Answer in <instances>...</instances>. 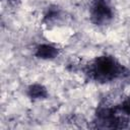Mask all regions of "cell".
Returning a JSON list of instances; mask_svg holds the SVG:
<instances>
[{
    "instance_id": "7a4b0ae2",
    "label": "cell",
    "mask_w": 130,
    "mask_h": 130,
    "mask_svg": "<svg viewBox=\"0 0 130 130\" xmlns=\"http://www.w3.org/2000/svg\"><path fill=\"white\" fill-rule=\"evenodd\" d=\"M38 55L42 58H51L56 55V50L51 46H42L38 50Z\"/></svg>"
},
{
    "instance_id": "6da1fadb",
    "label": "cell",
    "mask_w": 130,
    "mask_h": 130,
    "mask_svg": "<svg viewBox=\"0 0 130 130\" xmlns=\"http://www.w3.org/2000/svg\"><path fill=\"white\" fill-rule=\"evenodd\" d=\"M92 71L96 78L109 80L118 76L121 72V66L111 57H100L93 64Z\"/></svg>"
},
{
    "instance_id": "3957f363",
    "label": "cell",
    "mask_w": 130,
    "mask_h": 130,
    "mask_svg": "<svg viewBox=\"0 0 130 130\" xmlns=\"http://www.w3.org/2000/svg\"><path fill=\"white\" fill-rule=\"evenodd\" d=\"M123 109H124V111H125L128 115H130V101H128V102H126V103L124 104Z\"/></svg>"
}]
</instances>
